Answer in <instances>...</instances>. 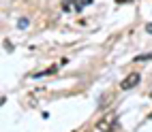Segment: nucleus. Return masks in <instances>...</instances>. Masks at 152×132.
I'll use <instances>...</instances> for the list:
<instances>
[{
    "label": "nucleus",
    "instance_id": "f257e3e1",
    "mask_svg": "<svg viewBox=\"0 0 152 132\" xmlns=\"http://www.w3.org/2000/svg\"><path fill=\"white\" fill-rule=\"evenodd\" d=\"M139 81H141V75L139 73H131L129 77H124V81L120 83V87H122V89H133Z\"/></svg>",
    "mask_w": 152,
    "mask_h": 132
},
{
    "label": "nucleus",
    "instance_id": "f03ea898",
    "mask_svg": "<svg viewBox=\"0 0 152 132\" xmlns=\"http://www.w3.org/2000/svg\"><path fill=\"white\" fill-rule=\"evenodd\" d=\"M116 121H118V117H116L114 113H111L109 117H105V119H101V121H99V130H103V132H109V130H114Z\"/></svg>",
    "mask_w": 152,
    "mask_h": 132
},
{
    "label": "nucleus",
    "instance_id": "7ed1b4c3",
    "mask_svg": "<svg viewBox=\"0 0 152 132\" xmlns=\"http://www.w3.org/2000/svg\"><path fill=\"white\" fill-rule=\"evenodd\" d=\"M17 28H19V30H22V28H28V19H19V22H17Z\"/></svg>",
    "mask_w": 152,
    "mask_h": 132
},
{
    "label": "nucleus",
    "instance_id": "20e7f679",
    "mask_svg": "<svg viewBox=\"0 0 152 132\" xmlns=\"http://www.w3.org/2000/svg\"><path fill=\"white\" fill-rule=\"evenodd\" d=\"M141 60H152V53H146V56H139V58H135V62H141Z\"/></svg>",
    "mask_w": 152,
    "mask_h": 132
},
{
    "label": "nucleus",
    "instance_id": "39448f33",
    "mask_svg": "<svg viewBox=\"0 0 152 132\" xmlns=\"http://www.w3.org/2000/svg\"><path fill=\"white\" fill-rule=\"evenodd\" d=\"M146 32H150V34H152V24H148V26H146Z\"/></svg>",
    "mask_w": 152,
    "mask_h": 132
},
{
    "label": "nucleus",
    "instance_id": "423d86ee",
    "mask_svg": "<svg viewBox=\"0 0 152 132\" xmlns=\"http://www.w3.org/2000/svg\"><path fill=\"white\" fill-rule=\"evenodd\" d=\"M118 2H124V0H118Z\"/></svg>",
    "mask_w": 152,
    "mask_h": 132
},
{
    "label": "nucleus",
    "instance_id": "0eeeda50",
    "mask_svg": "<svg viewBox=\"0 0 152 132\" xmlns=\"http://www.w3.org/2000/svg\"><path fill=\"white\" fill-rule=\"evenodd\" d=\"M150 117H152V115H150Z\"/></svg>",
    "mask_w": 152,
    "mask_h": 132
}]
</instances>
